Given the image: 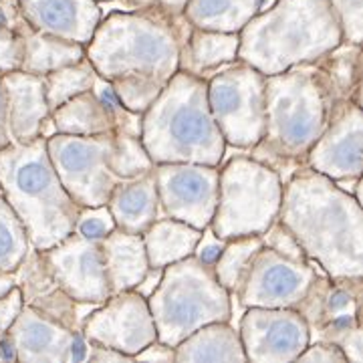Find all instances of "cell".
Wrapping results in <instances>:
<instances>
[{
  "mask_svg": "<svg viewBox=\"0 0 363 363\" xmlns=\"http://www.w3.org/2000/svg\"><path fill=\"white\" fill-rule=\"evenodd\" d=\"M35 30L87 45L101 21L97 0H16Z\"/></svg>",
  "mask_w": 363,
  "mask_h": 363,
  "instance_id": "d6986e66",
  "label": "cell"
},
{
  "mask_svg": "<svg viewBox=\"0 0 363 363\" xmlns=\"http://www.w3.org/2000/svg\"><path fill=\"white\" fill-rule=\"evenodd\" d=\"M260 238H262V247L271 248V250H274L281 257H286V259L293 260H303V262H313L305 255V250L301 248L298 240L295 238V234L291 233L279 218L272 222L264 233L260 234Z\"/></svg>",
  "mask_w": 363,
  "mask_h": 363,
  "instance_id": "d590c367",
  "label": "cell"
},
{
  "mask_svg": "<svg viewBox=\"0 0 363 363\" xmlns=\"http://www.w3.org/2000/svg\"><path fill=\"white\" fill-rule=\"evenodd\" d=\"M0 194L23 222L33 248L47 250L75 230L81 206L52 168L47 138L0 150Z\"/></svg>",
  "mask_w": 363,
  "mask_h": 363,
  "instance_id": "8992f818",
  "label": "cell"
},
{
  "mask_svg": "<svg viewBox=\"0 0 363 363\" xmlns=\"http://www.w3.org/2000/svg\"><path fill=\"white\" fill-rule=\"evenodd\" d=\"M262 4L264 0H188L182 14L196 28L240 33Z\"/></svg>",
  "mask_w": 363,
  "mask_h": 363,
  "instance_id": "f1b7e54d",
  "label": "cell"
},
{
  "mask_svg": "<svg viewBox=\"0 0 363 363\" xmlns=\"http://www.w3.org/2000/svg\"><path fill=\"white\" fill-rule=\"evenodd\" d=\"M6 99V125L13 143H28L43 138V125L51 116L45 95V79L26 71L0 75Z\"/></svg>",
  "mask_w": 363,
  "mask_h": 363,
  "instance_id": "ffe728a7",
  "label": "cell"
},
{
  "mask_svg": "<svg viewBox=\"0 0 363 363\" xmlns=\"http://www.w3.org/2000/svg\"><path fill=\"white\" fill-rule=\"evenodd\" d=\"M14 277H16V286L23 295L25 305L73 331H81V323H83L81 305L83 303L75 301L55 281V277L45 262L43 250L30 247L25 260L14 271Z\"/></svg>",
  "mask_w": 363,
  "mask_h": 363,
  "instance_id": "e0dca14e",
  "label": "cell"
},
{
  "mask_svg": "<svg viewBox=\"0 0 363 363\" xmlns=\"http://www.w3.org/2000/svg\"><path fill=\"white\" fill-rule=\"evenodd\" d=\"M317 269L319 267H315L313 262L286 259L271 248L262 247L255 257L238 295L233 298H238L245 309H295V305L303 298L315 279Z\"/></svg>",
  "mask_w": 363,
  "mask_h": 363,
  "instance_id": "5bb4252c",
  "label": "cell"
},
{
  "mask_svg": "<svg viewBox=\"0 0 363 363\" xmlns=\"http://www.w3.org/2000/svg\"><path fill=\"white\" fill-rule=\"evenodd\" d=\"M162 271H164V269H152V267H150V271L145 272L142 283L135 286L133 291H138V293L143 295L145 298L150 297V295L154 293V289L157 286V283H160V279H162Z\"/></svg>",
  "mask_w": 363,
  "mask_h": 363,
  "instance_id": "f6af8a7d",
  "label": "cell"
},
{
  "mask_svg": "<svg viewBox=\"0 0 363 363\" xmlns=\"http://www.w3.org/2000/svg\"><path fill=\"white\" fill-rule=\"evenodd\" d=\"M23 39H25V57L21 71L33 75L43 77L55 69L73 65L85 59V45L35 30L26 21L23 23Z\"/></svg>",
  "mask_w": 363,
  "mask_h": 363,
  "instance_id": "83f0119b",
  "label": "cell"
},
{
  "mask_svg": "<svg viewBox=\"0 0 363 363\" xmlns=\"http://www.w3.org/2000/svg\"><path fill=\"white\" fill-rule=\"evenodd\" d=\"M281 174L250 156L218 166V200L210 228L222 240L262 234L279 218L283 200Z\"/></svg>",
  "mask_w": 363,
  "mask_h": 363,
  "instance_id": "ba28073f",
  "label": "cell"
},
{
  "mask_svg": "<svg viewBox=\"0 0 363 363\" xmlns=\"http://www.w3.org/2000/svg\"><path fill=\"white\" fill-rule=\"evenodd\" d=\"M147 305L157 339L172 347L204 325L233 319V295L218 283L214 269L194 255L162 271Z\"/></svg>",
  "mask_w": 363,
  "mask_h": 363,
  "instance_id": "52a82bcc",
  "label": "cell"
},
{
  "mask_svg": "<svg viewBox=\"0 0 363 363\" xmlns=\"http://www.w3.org/2000/svg\"><path fill=\"white\" fill-rule=\"evenodd\" d=\"M131 11H140V9H157L162 13L169 16H180L184 13V6L188 0H121Z\"/></svg>",
  "mask_w": 363,
  "mask_h": 363,
  "instance_id": "7bdbcfd3",
  "label": "cell"
},
{
  "mask_svg": "<svg viewBox=\"0 0 363 363\" xmlns=\"http://www.w3.org/2000/svg\"><path fill=\"white\" fill-rule=\"evenodd\" d=\"M87 362L91 363H121V362H133L130 355L121 353V351L99 345V343H91L89 341V353H87Z\"/></svg>",
  "mask_w": 363,
  "mask_h": 363,
  "instance_id": "ee69618b",
  "label": "cell"
},
{
  "mask_svg": "<svg viewBox=\"0 0 363 363\" xmlns=\"http://www.w3.org/2000/svg\"><path fill=\"white\" fill-rule=\"evenodd\" d=\"M30 250L23 222L0 194V272H14Z\"/></svg>",
  "mask_w": 363,
  "mask_h": 363,
  "instance_id": "e575fe53",
  "label": "cell"
},
{
  "mask_svg": "<svg viewBox=\"0 0 363 363\" xmlns=\"http://www.w3.org/2000/svg\"><path fill=\"white\" fill-rule=\"evenodd\" d=\"M14 285H16L14 272H0V298L4 297Z\"/></svg>",
  "mask_w": 363,
  "mask_h": 363,
  "instance_id": "7dc6e473",
  "label": "cell"
},
{
  "mask_svg": "<svg viewBox=\"0 0 363 363\" xmlns=\"http://www.w3.org/2000/svg\"><path fill=\"white\" fill-rule=\"evenodd\" d=\"M81 335L130 355L157 339L156 323L150 311L147 298L138 291H119L97 305L81 323Z\"/></svg>",
  "mask_w": 363,
  "mask_h": 363,
  "instance_id": "8fae6325",
  "label": "cell"
},
{
  "mask_svg": "<svg viewBox=\"0 0 363 363\" xmlns=\"http://www.w3.org/2000/svg\"><path fill=\"white\" fill-rule=\"evenodd\" d=\"M204 362H247L240 333L230 325V321L204 325L176 345V363Z\"/></svg>",
  "mask_w": 363,
  "mask_h": 363,
  "instance_id": "d4e9b609",
  "label": "cell"
},
{
  "mask_svg": "<svg viewBox=\"0 0 363 363\" xmlns=\"http://www.w3.org/2000/svg\"><path fill=\"white\" fill-rule=\"evenodd\" d=\"M279 220L305 255L331 279L363 277L362 202L309 166L283 184Z\"/></svg>",
  "mask_w": 363,
  "mask_h": 363,
  "instance_id": "7a4b0ae2",
  "label": "cell"
},
{
  "mask_svg": "<svg viewBox=\"0 0 363 363\" xmlns=\"http://www.w3.org/2000/svg\"><path fill=\"white\" fill-rule=\"evenodd\" d=\"M208 105L226 145L250 150L264 133V75L242 61L206 79Z\"/></svg>",
  "mask_w": 363,
  "mask_h": 363,
  "instance_id": "9c48e42d",
  "label": "cell"
},
{
  "mask_svg": "<svg viewBox=\"0 0 363 363\" xmlns=\"http://www.w3.org/2000/svg\"><path fill=\"white\" fill-rule=\"evenodd\" d=\"M51 121L55 133L99 135L116 131L109 105L93 89L75 95L65 104L55 107L51 111Z\"/></svg>",
  "mask_w": 363,
  "mask_h": 363,
  "instance_id": "4316f807",
  "label": "cell"
},
{
  "mask_svg": "<svg viewBox=\"0 0 363 363\" xmlns=\"http://www.w3.org/2000/svg\"><path fill=\"white\" fill-rule=\"evenodd\" d=\"M238 33L206 30L190 25L180 40V71L204 77L238 61Z\"/></svg>",
  "mask_w": 363,
  "mask_h": 363,
  "instance_id": "cb8c5ba5",
  "label": "cell"
},
{
  "mask_svg": "<svg viewBox=\"0 0 363 363\" xmlns=\"http://www.w3.org/2000/svg\"><path fill=\"white\" fill-rule=\"evenodd\" d=\"M113 131L99 135L52 133L47 152L59 180L81 208L104 206L119 178L109 168Z\"/></svg>",
  "mask_w": 363,
  "mask_h": 363,
  "instance_id": "30bf717a",
  "label": "cell"
},
{
  "mask_svg": "<svg viewBox=\"0 0 363 363\" xmlns=\"http://www.w3.org/2000/svg\"><path fill=\"white\" fill-rule=\"evenodd\" d=\"M43 79H45L47 104H49V109L52 111L55 107L69 101L71 97L93 89L99 75L89 63V59L85 57V59H81L73 65L55 69L51 73L43 75Z\"/></svg>",
  "mask_w": 363,
  "mask_h": 363,
  "instance_id": "1f68e13d",
  "label": "cell"
},
{
  "mask_svg": "<svg viewBox=\"0 0 363 363\" xmlns=\"http://www.w3.org/2000/svg\"><path fill=\"white\" fill-rule=\"evenodd\" d=\"M202 236V230L186 222L162 216L152 222L142 233L145 255L152 269H166L178 260L194 255V248Z\"/></svg>",
  "mask_w": 363,
  "mask_h": 363,
  "instance_id": "484cf974",
  "label": "cell"
},
{
  "mask_svg": "<svg viewBox=\"0 0 363 363\" xmlns=\"http://www.w3.org/2000/svg\"><path fill=\"white\" fill-rule=\"evenodd\" d=\"M154 178L162 214L204 230L218 200V166L156 164Z\"/></svg>",
  "mask_w": 363,
  "mask_h": 363,
  "instance_id": "7c38bea8",
  "label": "cell"
},
{
  "mask_svg": "<svg viewBox=\"0 0 363 363\" xmlns=\"http://www.w3.org/2000/svg\"><path fill=\"white\" fill-rule=\"evenodd\" d=\"M105 206L109 208L117 228L142 234L162 214L154 169L140 178L119 182Z\"/></svg>",
  "mask_w": 363,
  "mask_h": 363,
  "instance_id": "7402d4cb",
  "label": "cell"
},
{
  "mask_svg": "<svg viewBox=\"0 0 363 363\" xmlns=\"http://www.w3.org/2000/svg\"><path fill=\"white\" fill-rule=\"evenodd\" d=\"M362 281L363 277L331 279L321 269H317L307 293L295 305V309L309 325V331H315L331 321L359 317Z\"/></svg>",
  "mask_w": 363,
  "mask_h": 363,
  "instance_id": "44dd1931",
  "label": "cell"
},
{
  "mask_svg": "<svg viewBox=\"0 0 363 363\" xmlns=\"http://www.w3.org/2000/svg\"><path fill=\"white\" fill-rule=\"evenodd\" d=\"M11 142V135H9V125H6V99H4V89H2V83H0V150L4 145H9Z\"/></svg>",
  "mask_w": 363,
  "mask_h": 363,
  "instance_id": "bcb514c9",
  "label": "cell"
},
{
  "mask_svg": "<svg viewBox=\"0 0 363 363\" xmlns=\"http://www.w3.org/2000/svg\"><path fill=\"white\" fill-rule=\"evenodd\" d=\"M154 162L147 154L142 138L113 131V147L109 154V168L119 180L140 178L154 169Z\"/></svg>",
  "mask_w": 363,
  "mask_h": 363,
  "instance_id": "836d02e7",
  "label": "cell"
},
{
  "mask_svg": "<svg viewBox=\"0 0 363 363\" xmlns=\"http://www.w3.org/2000/svg\"><path fill=\"white\" fill-rule=\"evenodd\" d=\"M337 16L343 40L362 45L363 40V0H329Z\"/></svg>",
  "mask_w": 363,
  "mask_h": 363,
  "instance_id": "8d00e7d4",
  "label": "cell"
},
{
  "mask_svg": "<svg viewBox=\"0 0 363 363\" xmlns=\"http://www.w3.org/2000/svg\"><path fill=\"white\" fill-rule=\"evenodd\" d=\"M79 335L81 331L52 321L25 303L9 329L16 362L23 363H71V347Z\"/></svg>",
  "mask_w": 363,
  "mask_h": 363,
  "instance_id": "ac0fdd59",
  "label": "cell"
},
{
  "mask_svg": "<svg viewBox=\"0 0 363 363\" xmlns=\"http://www.w3.org/2000/svg\"><path fill=\"white\" fill-rule=\"evenodd\" d=\"M43 257L55 281L75 301L99 305L111 297L99 240L73 230L55 247L43 250Z\"/></svg>",
  "mask_w": 363,
  "mask_h": 363,
  "instance_id": "2e32d148",
  "label": "cell"
},
{
  "mask_svg": "<svg viewBox=\"0 0 363 363\" xmlns=\"http://www.w3.org/2000/svg\"><path fill=\"white\" fill-rule=\"evenodd\" d=\"M305 166L333 182L362 178L363 113L359 101L343 99L335 105L327 128L305 157Z\"/></svg>",
  "mask_w": 363,
  "mask_h": 363,
  "instance_id": "9a60e30c",
  "label": "cell"
},
{
  "mask_svg": "<svg viewBox=\"0 0 363 363\" xmlns=\"http://www.w3.org/2000/svg\"><path fill=\"white\" fill-rule=\"evenodd\" d=\"M264 133L248 152L283 178L285 169L293 174L305 164L311 145L343 99L327 83L317 63L264 75Z\"/></svg>",
  "mask_w": 363,
  "mask_h": 363,
  "instance_id": "3957f363",
  "label": "cell"
},
{
  "mask_svg": "<svg viewBox=\"0 0 363 363\" xmlns=\"http://www.w3.org/2000/svg\"><path fill=\"white\" fill-rule=\"evenodd\" d=\"M208 83L178 71L143 111L142 142L154 164L220 166L226 142L208 105Z\"/></svg>",
  "mask_w": 363,
  "mask_h": 363,
  "instance_id": "5b68a950",
  "label": "cell"
},
{
  "mask_svg": "<svg viewBox=\"0 0 363 363\" xmlns=\"http://www.w3.org/2000/svg\"><path fill=\"white\" fill-rule=\"evenodd\" d=\"M260 248H262V238L259 234L230 238V240H226L218 259L212 264L218 283L233 297L238 295V291L245 283V279H247L248 271H250L255 257L259 255Z\"/></svg>",
  "mask_w": 363,
  "mask_h": 363,
  "instance_id": "4dcf8cb0",
  "label": "cell"
},
{
  "mask_svg": "<svg viewBox=\"0 0 363 363\" xmlns=\"http://www.w3.org/2000/svg\"><path fill=\"white\" fill-rule=\"evenodd\" d=\"M23 23L16 0H0V75L16 71L23 65L25 39Z\"/></svg>",
  "mask_w": 363,
  "mask_h": 363,
  "instance_id": "d6a6232c",
  "label": "cell"
},
{
  "mask_svg": "<svg viewBox=\"0 0 363 363\" xmlns=\"http://www.w3.org/2000/svg\"><path fill=\"white\" fill-rule=\"evenodd\" d=\"M133 362H154V363H176V347L164 341H152L140 353L133 355Z\"/></svg>",
  "mask_w": 363,
  "mask_h": 363,
  "instance_id": "b9f144b4",
  "label": "cell"
},
{
  "mask_svg": "<svg viewBox=\"0 0 363 363\" xmlns=\"http://www.w3.org/2000/svg\"><path fill=\"white\" fill-rule=\"evenodd\" d=\"M238 333L247 362L291 363L311 341L309 325L297 309L248 307L240 317Z\"/></svg>",
  "mask_w": 363,
  "mask_h": 363,
  "instance_id": "4fadbf2b",
  "label": "cell"
},
{
  "mask_svg": "<svg viewBox=\"0 0 363 363\" xmlns=\"http://www.w3.org/2000/svg\"><path fill=\"white\" fill-rule=\"evenodd\" d=\"M99 247L111 295L119 291H131L142 283L145 272L150 271L142 234L116 228L99 240Z\"/></svg>",
  "mask_w": 363,
  "mask_h": 363,
  "instance_id": "603a6c76",
  "label": "cell"
},
{
  "mask_svg": "<svg viewBox=\"0 0 363 363\" xmlns=\"http://www.w3.org/2000/svg\"><path fill=\"white\" fill-rule=\"evenodd\" d=\"M97 2H107V0H97Z\"/></svg>",
  "mask_w": 363,
  "mask_h": 363,
  "instance_id": "c3c4849f",
  "label": "cell"
},
{
  "mask_svg": "<svg viewBox=\"0 0 363 363\" xmlns=\"http://www.w3.org/2000/svg\"><path fill=\"white\" fill-rule=\"evenodd\" d=\"M315 63L341 99L362 104V45L341 40L335 49L325 52Z\"/></svg>",
  "mask_w": 363,
  "mask_h": 363,
  "instance_id": "f546056e",
  "label": "cell"
},
{
  "mask_svg": "<svg viewBox=\"0 0 363 363\" xmlns=\"http://www.w3.org/2000/svg\"><path fill=\"white\" fill-rule=\"evenodd\" d=\"M226 245V240H222L218 238L216 234L212 233V228L206 226L204 230H202V236H200V240H198V245L194 248V257L200 262H204V264H214L216 259H218V255L222 252V248Z\"/></svg>",
  "mask_w": 363,
  "mask_h": 363,
  "instance_id": "ab89813d",
  "label": "cell"
},
{
  "mask_svg": "<svg viewBox=\"0 0 363 363\" xmlns=\"http://www.w3.org/2000/svg\"><path fill=\"white\" fill-rule=\"evenodd\" d=\"M21 309H23V295H21L18 286L14 285L4 297L0 298V339L9 333V329Z\"/></svg>",
  "mask_w": 363,
  "mask_h": 363,
  "instance_id": "60d3db41",
  "label": "cell"
},
{
  "mask_svg": "<svg viewBox=\"0 0 363 363\" xmlns=\"http://www.w3.org/2000/svg\"><path fill=\"white\" fill-rule=\"evenodd\" d=\"M116 228L113 216L105 204L104 206H91L79 210L75 233H79L81 236L91 238V240H101L109 233H113Z\"/></svg>",
  "mask_w": 363,
  "mask_h": 363,
  "instance_id": "74e56055",
  "label": "cell"
},
{
  "mask_svg": "<svg viewBox=\"0 0 363 363\" xmlns=\"http://www.w3.org/2000/svg\"><path fill=\"white\" fill-rule=\"evenodd\" d=\"M190 23L157 9L101 16L85 45L97 75L131 111L143 113L180 71V40Z\"/></svg>",
  "mask_w": 363,
  "mask_h": 363,
  "instance_id": "6da1fadb",
  "label": "cell"
},
{
  "mask_svg": "<svg viewBox=\"0 0 363 363\" xmlns=\"http://www.w3.org/2000/svg\"><path fill=\"white\" fill-rule=\"evenodd\" d=\"M301 363H347L343 351L339 345L331 341H321V339H311L309 345L303 350V353L297 357Z\"/></svg>",
  "mask_w": 363,
  "mask_h": 363,
  "instance_id": "f35d334b",
  "label": "cell"
},
{
  "mask_svg": "<svg viewBox=\"0 0 363 363\" xmlns=\"http://www.w3.org/2000/svg\"><path fill=\"white\" fill-rule=\"evenodd\" d=\"M238 61L262 75L315 63L343 40L329 0H277L238 33Z\"/></svg>",
  "mask_w": 363,
  "mask_h": 363,
  "instance_id": "277c9868",
  "label": "cell"
}]
</instances>
